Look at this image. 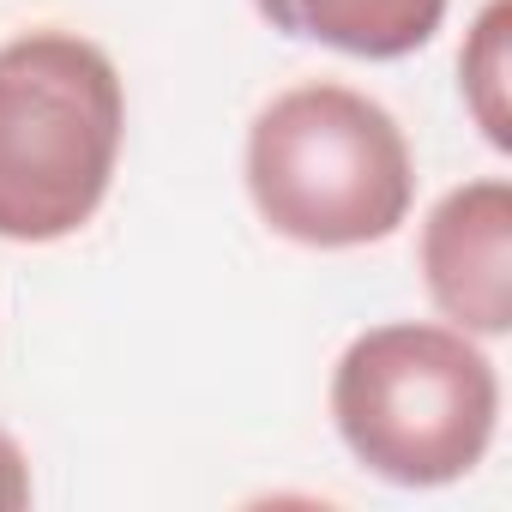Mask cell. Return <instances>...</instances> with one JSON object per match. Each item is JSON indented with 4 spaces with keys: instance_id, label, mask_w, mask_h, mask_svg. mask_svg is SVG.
Returning <instances> with one entry per match:
<instances>
[{
    "instance_id": "obj_4",
    "label": "cell",
    "mask_w": 512,
    "mask_h": 512,
    "mask_svg": "<svg viewBox=\"0 0 512 512\" xmlns=\"http://www.w3.org/2000/svg\"><path fill=\"white\" fill-rule=\"evenodd\" d=\"M422 284L458 332L500 338L512 326V187L500 175L464 181L428 211Z\"/></svg>"
},
{
    "instance_id": "obj_1",
    "label": "cell",
    "mask_w": 512,
    "mask_h": 512,
    "mask_svg": "<svg viewBox=\"0 0 512 512\" xmlns=\"http://www.w3.org/2000/svg\"><path fill=\"white\" fill-rule=\"evenodd\" d=\"M127 97L115 61L73 31L0 49V241L85 229L115 181Z\"/></svg>"
},
{
    "instance_id": "obj_7",
    "label": "cell",
    "mask_w": 512,
    "mask_h": 512,
    "mask_svg": "<svg viewBox=\"0 0 512 512\" xmlns=\"http://www.w3.org/2000/svg\"><path fill=\"white\" fill-rule=\"evenodd\" d=\"M31 506V470L25 452L13 446V434H0V512H25Z\"/></svg>"
},
{
    "instance_id": "obj_3",
    "label": "cell",
    "mask_w": 512,
    "mask_h": 512,
    "mask_svg": "<svg viewBox=\"0 0 512 512\" xmlns=\"http://www.w3.org/2000/svg\"><path fill=\"white\" fill-rule=\"evenodd\" d=\"M332 422L374 476L440 488L482 464L500 422V380L470 332L392 320L338 356Z\"/></svg>"
},
{
    "instance_id": "obj_2",
    "label": "cell",
    "mask_w": 512,
    "mask_h": 512,
    "mask_svg": "<svg viewBox=\"0 0 512 512\" xmlns=\"http://www.w3.org/2000/svg\"><path fill=\"white\" fill-rule=\"evenodd\" d=\"M247 193L284 241L368 247L410 217L416 163L404 127L374 97L314 79L253 115Z\"/></svg>"
},
{
    "instance_id": "obj_6",
    "label": "cell",
    "mask_w": 512,
    "mask_h": 512,
    "mask_svg": "<svg viewBox=\"0 0 512 512\" xmlns=\"http://www.w3.org/2000/svg\"><path fill=\"white\" fill-rule=\"evenodd\" d=\"M506 0H488V13L476 19V37H470V49L458 55V73H464V97H470V109H476V121H482V133H488V145H512V133H506Z\"/></svg>"
},
{
    "instance_id": "obj_5",
    "label": "cell",
    "mask_w": 512,
    "mask_h": 512,
    "mask_svg": "<svg viewBox=\"0 0 512 512\" xmlns=\"http://www.w3.org/2000/svg\"><path fill=\"white\" fill-rule=\"evenodd\" d=\"M253 7L284 37L326 43L362 61H404L446 19V0H253Z\"/></svg>"
}]
</instances>
